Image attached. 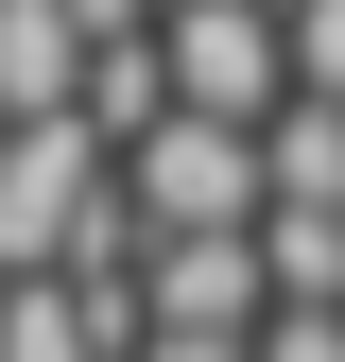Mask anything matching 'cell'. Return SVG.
Segmentation results:
<instances>
[{"label": "cell", "instance_id": "cell-1", "mask_svg": "<svg viewBox=\"0 0 345 362\" xmlns=\"http://www.w3.org/2000/svg\"><path fill=\"white\" fill-rule=\"evenodd\" d=\"M104 224H121L104 121H0V276H86Z\"/></svg>", "mask_w": 345, "mask_h": 362}, {"label": "cell", "instance_id": "cell-2", "mask_svg": "<svg viewBox=\"0 0 345 362\" xmlns=\"http://www.w3.org/2000/svg\"><path fill=\"white\" fill-rule=\"evenodd\" d=\"M121 207H139L156 242H259V224H276V156H259L242 121H156V139L121 156Z\"/></svg>", "mask_w": 345, "mask_h": 362}, {"label": "cell", "instance_id": "cell-3", "mask_svg": "<svg viewBox=\"0 0 345 362\" xmlns=\"http://www.w3.org/2000/svg\"><path fill=\"white\" fill-rule=\"evenodd\" d=\"M172 104L190 121H242V139H276L293 104V0H172Z\"/></svg>", "mask_w": 345, "mask_h": 362}, {"label": "cell", "instance_id": "cell-4", "mask_svg": "<svg viewBox=\"0 0 345 362\" xmlns=\"http://www.w3.org/2000/svg\"><path fill=\"white\" fill-rule=\"evenodd\" d=\"M86 86H104V35L69 0H0V121H86Z\"/></svg>", "mask_w": 345, "mask_h": 362}, {"label": "cell", "instance_id": "cell-5", "mask_svg": "<svg viewBox=\"0 0 345 362\" xmlns=\"http://www.w3.org/2000/svg\"><path fill=\"white\" fill-rule=\"evenodd\" d=\"M259 259H276V310H345V207H276Z\"/></svg>", "mask_w": 345, "mask_h": 362}, {"label": "cell", "instance_id": "cell-6", "mask_svg": "<svg viewBox=\"0 0 345 362\" xmlns=\"http://www.w3.org/2000/svg\"><path fill=\"white\" fill-rule=\"evenodd\" d=\"M276 207H345V104H276Z\"/></svg>", "mask_w": 345, "mask_h": 362}, {"label": "cell", "instance_id": "cell-7", "mask_svg": "<svg viewBox=\"0 0 345 362\" xmlns=\"http://www.w3.org/2000/svg\"><path fill=\"white\" fill-rule=\"evenodd\" d=\"M293 104H345V0H293Z\"/></svg>", "mask_w": 345, "mask_h": 362}]
</instances>
